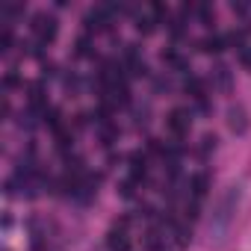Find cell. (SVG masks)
Returning a JSON list of instances; mask_svg holds the SVG:
<instances>
[{
  "label": "cell",
  "instance_id": "cell-1",
  "mask_svg": "<svg viewBox=\"0 0 251 251\" xmlns=\"http://www.w3.org/2000/svg\"><path fill=\"white\" fill-rule=\"evenodd\" d=\"M239 198H242V186L239 183H230L213 204V213H210V222H207V233H210V242L222 245L233 227V219H236V207H239Z\"/></svg>",
  "mask_w": 251,
  "mask_h": 251
},
{
  "label": "cell",
  "instance_id": "cell-2",
  "mask_svg": "<svg viewBox=\"0 0 251 251\" xmlns=\"http://www.w3.org/2000/svg\"><path fill=\"white\" fill-rule=\"evenodd\" d=\"M56 30H59V24H56V18L50 12H36L33 15V33H36L39 42H53Z\"/></svg>",
  "mask_w": 251,
  "mask_h": 251
},
{
  "label": "cell",
  "instance_id": "cell-3",
  "mask_svg": "<svg viewBox=\"0 0 251 251\" xmlns=\"http://www.w3.org/2000/svg\"><path fill=\"white\" fill-rule=\"evenodd\" d=\"M115 9H118L115 3H106V6H95V9H89V15H86V30H106V27H109V18H112Z\"/></svg>",
  "mask_w": 251,
  "mask_h": 251
},
{
  "label": "cell",
  "instance_id": "cell-4",
  "mask_svg": "<svg viewBox=\"0 0 251 251\" xmlns=\"http://www.w3.org/2000/svg\"><path fill=\"white\" fill-rule=\"evenodd\" d=\"M189 124H192V115L186 109H172L169 112V130L175 136H186L189 133Z\"/></svg>",
  "mask_w": 251,
  "mask_h": 251
},
{
  "label": "cell",
  "instance_id": "cell-5",
  "mask_svg": "<svg viewBox=\"0 0 251 251\" xmlns=\"http://www.w3.org/2000/svg\"><path fill=\"white\" fill-rule=\"evenodd\" d=\"M227 127H230L236 136H242V133L248 130V112H245V106L233 103V106L227 109Z\"/></svg>",
  "mask_w": 251,
  "mask_h": 251
},
{
  "label": "cell",
  "instance_id": "cell-6",
  "mask_svg": "<svg viewBox=\"0 0 251 251\" xmlns=\"http://www.w3.org/2000/svg\"><path fill=\"white\" fill-rule=\"evenodd\" d=\"M210 83H213L216 89H222V92H230V86H233V74H230V68H227V65H216L213 74H210Z\"/></svg>",
  "mask_w": 251,
  "mask_h": 251
},
{
  "label": "cell",
  "instance_id": "cell-7",
  "mask_svg": "<svg viewBox=\"0 0 251 251\" xmlns=\"http://www.w3.org/2000/svg\"><path fill=\"white\" fill-rule=\"evenodd\" d=\"M106 245H109V251H127L130 248V239H127V233H124V227H112L109 233H106Z\"/></svg>",
  "mask_w": 251,
  "mask_h": 251
},
{
  "label": "cell",
  "instance_id": "cell-8",
  "mask_svg": "<svg viewBox=\"0 0 251 251\" xmlns=\"http://www.w3.org/2000/svg\"><path fill=\"white\" fill-rule=\"evenodd\" d=\"M207 189H210V177L201 172V175H192V180H189V192H192V198L195 201H201L204 195H207Z\"/></svg>",
  "mask_w": 251,
  "mask_h": 251
},
{
  "label": "cell",
  "instance_id": "cell-9",
  "mask_svg": "<svg viewBox=\"0 0 251 251\" xmlns=\"http://www.w3.org/2000/svg\"><path fill=\"white\" fill-rule=\"evenodd\" d=\"M145 175H148V169H145V154H133L130 157V180H145Z\"/></svg>",
  "mask_w": 251,
  "mask_h": 251
},
{
  "label": "cell",
  "instance_id": "cell-10",
  "mask_svg": "<svg viewBox=\"0 0 251 251\" xmlns=\"http://www.w3.org/2000/svg\"><path fill=\"white\" fill-rule=\"evenodd\" d=\"M225 36H207V39H201V50L204 53H222L225 50Z\"/></svg>",
  "mask_w": 251,
  "mask_h": 251
},
{
  "label": "cell",
  "instance_id": "cell-11",
  "mask_svg": "<svg viewBox=\"0 0 251 251\" xmlns=\"http://www.w3.org/2000/svg\"><path fill=\"white\" fill-rule=\"evenodd\" d=\"M186 92H189L195 100H204V80H201V77H189V80H186Z\"/></svg>",
  "mask_w": 251,
  "mask_h": 251
},
{
  "label": "cell",
  "instance_id": "cell-12",
  "mask_svg": "<svg viewBox=\"0 0 251 251\" xmlns=\"http://www.w3.org/2000/svg\"><path fill=\"white\" fill-rule=\"evenodd\" d=\"M136 30L145 33V36L154 33V30H157V18H154V15H139V18H136Z\"/></svg>",
  "mask_w": 251,
  "mask_h": 251
},
{
  "label": "cell",
  "instance_id": "cell-13",
  "mask_svg": "<svg viewBox=\"0 0 251 251\" xmlns=\"http://www.w3.org/2000/svg\"><path fill=\"white\" fill-rule=\"evenodd\" d=\"M77 53H80V56H92V42H89V36H80V39H77Z\"/></svg>",
  "mask_w": 251,
  "mask_h": 251
},
{
  "label": "cell",
  "instance_id": "cell-14",
  "mask_svg": "<svg viewBox=\"0 0 251 251\" xmlns=\"http://www.w3.org/2000/svg\"><path fill=\"white\" fill-rule=\"evenodd\" d=\"M9 48H12V30H9V27H3V33H0V50L6 53Z\"/></svg>",
  "mask_w": 251,
  "mask_h": 251
},
{
  "label": "cell",
  "instance_id": "cell-15",
  "mask_svg": "<svg viewBox=\"0 0 251 251\" xmlns=\"http://www.w3.org/2000/svg\"><path fill=\"white\" fill-rule=\"evenodd\" d=\"M216 142H219V139H216V136H213V133H207V136H204V139H201V154H204V157H207V154H210V151H213V148H216Z\"/></svg>",
  "mask_w": 251,
  "mask_h": 251
},
{
  "label": "cell",
  "instance_id": "cell-16",
  "mask_svg": "<svg viewBox=\"0 0 251 251\" xmlns=\"http://www.w3.org/2000/svg\"><path fill=\"white\" fill-rule=\"evenodd\" d=\"M18 83H21V80H18V74H15V71H9V74L3 77V89H15Z\"/></svg>",
  "mask_w": 251,
  "mask_h": 251
},
{
  "label": "cell",
  "instance_id": "cell-17",
  "mask_svg": "<svg viewBox=\"0 0 251 251\" xmlns=\"http://www.w3.org/2000/svg\"><path fill=\"white\" fill-rule=\"evenodd\" d=\"M239 62L245 68H251V48H239Z\"/></svg>",
  "mask_w": 251,
  "mask_h": 251
},
{
  "label": "cell",
  "instance_id": "cell-18",
  "mask_svg": "<svg viewBox=\"0 0 251 251\" xmlns=\"http://www.w3.org/2000/svg\"><path fill=\"white\" fill-rule=\"evenodd\" d=\"M133 186H136V180H124V183H121V195L130 198V195H133Z\"/></svg>",
  "mask_w": 251,
  "mask_h": 251
}]
</instances>
